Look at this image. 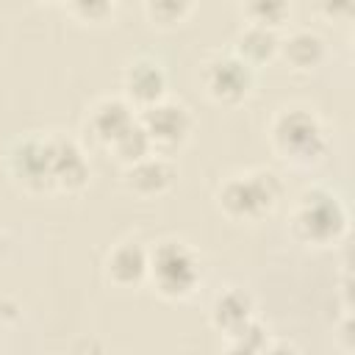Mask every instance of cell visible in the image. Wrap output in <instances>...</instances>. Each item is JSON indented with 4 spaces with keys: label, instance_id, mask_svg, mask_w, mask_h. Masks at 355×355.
Segmentation results:
<instances>
[{
    "label": "cell",
    "instance_id": "obj_1",
    "mask_svg": "<svg viewBox=\"0 0 355 355\" xmlns=\"http://www.w3.org/2000/svg\"><path fill=\"white\" fill-rule=\"evenodd\" d=\"M269 141L272 150L294 166H311L322 161L330 147L324 122L305 105L277 108L269 119Z\"/></svg>",
    "mask_w": 355,
    "mask_h": 355
},
{
    "label": "cell",
    "instance_id": "obj_2",
    "mask_svg": "<svg viewBox=\"0 0 355 355\" xmlns=\"http://www.w3.org/2000/svg\"><path fill=\"white\" fill-rule=\"evenodd\" d=\"M147 280L164 300H186L202 280V258L186 239L166 236L147 247Z\"/></svg>",
    "mask_w": 355,
    "mask_h": 355
},
{
    "label": "cell",
    "instance_id": "obj_3",
    "mask_svg": "<svg viewBox=\"0 0 355 355\" xmlns=\"http://www.w3.org/2000/svg\"><path fill=\"white\" fill-rule=\"evenodd\" d=\"M283 183L272 169H244L227 175L216 189V205L227 219L258 222L277 208Z\"/></svg>",
    "mask_w": 355,
    "mask_h": 355
},
{
    "label": "cell",
    "instance_id": "obj_4",
    "mask_svg": "<svg viewBox=\"0 0 355 355\" xmlns=\"http://www.w3.org/2000/svg\"><path fill=\"white\" fill-rule=\"evenodd\" d=\"M347 208L330 189H305L291 208V233L305 244H330L347 233Z\"/></svg>",
    "mask_w": 355,
    "mask_h": 355
},
{
    "label": "cell",
    "instance_id": "obj_5",
    "mask_svg": "<svg viewBox=\"0 0 355 355\" xmlns=\"http://www.w3.org/2000/svg\"><path fill=\"white\" fill-rule=\"evenodd\" d=\"M200 80H202L205 94L214 103L236 105L252 92L255 69L250 64H244L233 50L211 53L200 67Z\"/></svg>",
    "mask_w": 355,
    "mask_h": 355
},
{
    "label": "cell",
    "instance_id": "obj_6",
    "mask_svg": "<svg viewBox=\"0 0 355 355\" xmlns=\"http://www.w3.org/2000/svg\"><path fill=\"white\" fill-rule=\"evenodd\" d=\"M139 125L147 133L153 153L169 155V153H175L178 147H183L189 141L194 119H191V114L183 103L164 97L155 105H147V108L139 111Z\"/></svg>",
    "mask_w": 355,
    "mask_h": 355
},
{
    "label": "cell",
    "instance_id": "obj_7",
    "mask_svg": "<svg viewBox=\"0 0 355 355\" xmlns=\"http://www.w3.org/2000/svg\"><path fill=\"white\" fill-rule=\"evenodd\" d=\"M44 144H47V155H50V175H53V189L58 191H80L89 178V161L83 147L67 136V133H44Z\"/></svg>",
    "mask_w": 355,
    "mask_h": 355
},
{
    "label": "cell",
    "instance_id": "obj_8",
    "mask_svg": "<svg viewBox=\"0 0 355 355\" xmlns=\"http://www.w3.org/2000/svg\"><path fill=\"white\" fill-rule=\"evenodd\" d=\"M8 172L28 191H36V194L50 191L53 175H50V155H47L44 136L17 139L8 150Z\"/></svg>",
    "mask_w": 355,
    "mask_h": 355
},
{
    "label": "cell",
    "instance_id": "obj_9",
    "mask_svg": "<svg viewBox=\"0 0 355 355\" xmlns=\"http://www.w3.org/2000/svg\"><path fill=\"white\" fill-rule=\"evenodd\" d=\"M122 97L136 111L164 100L166 97V72H164L161 61H155L150 55L130 58L122 72Z\"/></svg>",
    "mask_w": 355,
    "mask_h": 355
},
{
    "label": "cell",
    "instance_id": "obj_10",
    "mask_svg": "<svg viewBox=\"0 0 355 355\" xmlns=\"http://www.w3.org/2000/svg\"><path fill=\"white\" fill-rule=\"evenodd\" d=\"M136 116H139V111L122 94H105V97L94 100V105L89 108L86 125H89V133L103 147H111L136 122Z\"/></svg>",
    "mask_w": 355,
    "mask_h": 355
},
{
    "label": "cell",
    "instance_id": "obj_11",
    "mask_svg": "<svg viewBox=\"0 0 355 355\" xmlns=\"http://www.w3.org/2000/svg\"><path fill=\"white\" fill-rule=\"evenodd\" d=\"M122 180L125 186L139 194V197H158L164 191H169L178 180V169L172 164L169 155H161V153H150L144 155L141 161L125 166L122 172Z\"/></svg>",
    "mask_w": 355,
    "mask_h": 355
},
{
    "label": "cell",
    "instance_id": "obj_12",
    "mask_svg": "<svg viewBox=\"0 0 355 355\" xmlns=\"http://www.w3.org/2000/svg\"><path fill=\"white\" fill-rule=\"evenodd\" d=\"M211 324L227 336H236L239 330H244L250 322H255V302L252 297L239 288V286H227L225 291H219L211 302Z\"/></svg>",
    "mask_w": 355,
    "mask_h": 355
},
{
    "label": "cell",
    "instance_id": "obj_13",
    "mask_svg": "<svg viewBox=\"0 0 355 355\" xmlns=\"http://www.w3.org/2000/svg\"><path fill=\"white\" fill-rule=\"evenodd\" d=\"M105 275L116 286H139L147 280V247L136 239L114 244L105 255Z\"/></svg>",
    "mask_w": 355,
    "mask_h": 355
},
{
    "label": "cell",
    "instance_id": "obj_14",
    "mask_svg": "<svg viewBox=\"0 0 355 355\" xmlns=\"http://www.w3.org/2000/svg\"><path fill=\"white\" fill-rule=\"evenodd\" d=\"M277 53L294 69H316L324 61V39L313 28H291L277 39Z\"/></svg>",
    "mask_w": 355,
    "mask_h": 355
},
{
    "label": "cell",
    "instance_id": "obj_15",
    "mask_svg": "<svg viewBox=\"0 0 355 355\" xmlns=\"http://www.w3.org/2000/svg\"><path fill=\"white\" fill-rule=\"evenodd\" d=\"M277 31L272 28H263V25H252V22H244L233 39V53L250 64L252 69L269 58L277 55Z\"/></svg>",
    "mask_w": 355,
    "mask_h": 355
},
{
    "label": "cell",
    "instance_id": "obj_16",
    "mask_svg": "<svg viewBox=\"0 0 355 355\" xmlns=\"http://www.w3.org/2000/svg\"><path fill=\"white\" fill-rule=\"evenodd\" d=\"M108 150L116 155V161H119L122 166H130V164H136V161H141L144 155L153 153L150 139H147V133H144L141 125H139V116H136V122H133Z\"/></svg>",
    "mask_w": 355,
    "mask_h": 355
},
{
    "label": "cell",
    "instance_id": "obj_17",
    "mask_svg": "<svg viewBox=\"0 0 355 355\" xmlns=\"http://www.w3.org/2000/svg\"><path fill=\"white\" fill-rule=\"evenodd\" d=\"M266 341H269L266 327L255 319L244 330H239L236 336H227V344H225V349L219 355H261Z\"/></svg>",
    "mask_w": 355,
    "mask_h": 355
},
{
    "label": "cell",
    "instance_id": "obj_18",
    "mask_svg": "<svg viewBox=\"0 0 355 355\" xmlns=\"http://www.w3.org/2000/svg\"><path fill=\"white\" fill-rule=\"evenodd\" d=\"M241 14L252 25H263V28L277 31V25H283L288 17V6L283 0H250L241 6Z\"/></svg>",
    "mask_w": 355,
    "mask_h": 355
},
{
    "label": "cell",
    "instance_id": "obj_19",
    "mask_svg": "<svg viewBox=\"0 0 355 355\" xmlns=\"http://www.w3.org/2000/svg\"><path fill=\"white\" fill-rule=\"evenodd\" d=\"M189 11H191V3L189 0H147L144 3V14L150 19H155L158 25H175Z\"/></svg>",
    "mask_w": 355,
    "mask_h": 355
},
{
    "label": "cell",
    "instance_id": "obj_20",
    "mask_svg": "<svg viewBox=\"0 0 355 355\" xmlns=\"http://www.w3.org/2000/svg\"><path fill=\"white\" fill-rule=\"evenodd\" d=\"M67 11L75 14V17H80V19L100 22V19H105L108 14H114V6L105 3V0H89V3H86V0H75V3L67 6Z\"/></svg>",
    "mask_w": 355,
    "mask_h": 355
},
{
    "label": "cell",
    "instance_id": "obj_21",
    "mask_svg": "<svg viewBox=\"0 0 355 355\" xmlns=\"http://www.w3.org/2000/svg\"><path fill=\"white\" fill-rule=\"evenodd\" d=\"M261 355H300V349L291 344V341H283V338H269L266 347L261 349Z\"/></svg>",
    "mask_w": 355,
    "mask_h": 355
},
{
    "label": "cell",
    "instance_id": "obj_22",
    "mask_svg": "<svg viewBox=\"0 0 355 355\" xmlns=\"http://www.w3.org/2000/svg\"><path fill=\"white\" fill-rule=\"evenodd\" d=\"M8 250H11V239H8L6 230H0V261L8 255Z\"/></svg>",
    "mask_w": 355,
    "mask_h": 355
}]
</instances>
